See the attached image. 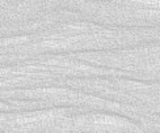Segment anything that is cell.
<instances>
[{
    "label": "cell",
    "mask_w": 160,
    "mask_h": 133,
    "mask_svg": "<svg viewBox=\"0 0 160 133\" xmlns=\"http://www.w3.org/2000/svg\"><path fill=\"white\" fill-rule=\"evenodd\" d=\"M128 119L113 116V115H84L76 117L72 123L71 128L83 129V131H95V132H116L132 128Z\"/></svg>",
    "instance_id": "obj_1"
},
{
    "label": "cell",
    "mask_w": 160,
    "mask_h": 133,
    "mask_svg": "<svg viewBox=\"0 0 160 133\" xmlns=\"http://www.w3.org/2000/svg\"><path fill=\"white\" fill-rule=\"evenodd\" d=\"M143 4H147L150 8H155V9H160V2H142Z\"/></svg>",
    "instance_id": "obj_3"
},
{
    "label": "cell",
    "mask_w": 160,
    "mask_h": 133,
    "mask_svg": "<svg viewBox=\"0 0 160 133\" xmlns=\"http://www.w3.org/2000/svg\"><path fill=\"white\" fill-rule=\"evenodd\" d=\"M64 116L63 110H43V111H33L20 115H4L3 122L11 127L20 129H30L37 128L49 123L62 120Z\"/></svg>",
    "instance_id": "obj_2"
}]
</instances>
